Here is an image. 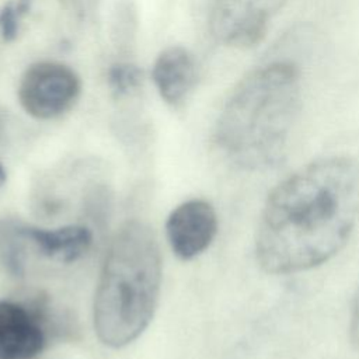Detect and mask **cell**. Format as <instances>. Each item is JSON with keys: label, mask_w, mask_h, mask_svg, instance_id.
Segmentation results:
<instances>
[{"label": "cell", "mask_w": 359, "mask_h": 359, "mask_svg": "<svg viewBox=\"0 0 359 359\" xmlns=\"http://www.w3.org/2000/svg\"><path fill=\"white\" fill-rule=\"evenodd\" d=\"M358 220L359 161L313 160L268 195L257 227V262L272 275L316 268L344 248Z\"/></svg>", "instance_id": "6da1fadb"}, {"label": "cell", "mask_w": 359, "mask_h": 359, "mask_svg": "<svg viewBox=\"0 0 359 359\" xmlns=\"http://www.w3.org/2000/svg\"><path fill=\"white\" fill-rule=\"evenodd\" d=\"M302 104L299 67L273 60L250 72L226 101L215 129L223 154L259 171L276 165L287 147Z\"/></svg>", "instance_id": "7a4b0ae2"}, {"label": "cell", "mask_w": 359, "mask_h": 359, "mask_svg": "<svg viewBox=\"0 0 359 359\" xmlns=\"http://www.w3.org/2000/svg\"><path fill=\"white\" fill-rule=\"evenodd\" d=\"M163 261L153 229L128 220L112 237L93 303L98 339L109 348L133 342L150 324L161 287Z\"/></svg>", "instance_id": "3957f363"}, {"label": "cell", "mask_w": 359, "mask_h": 359, "mask_svg": "<svg viewBox=\"0 0 359 359\" xmlns=\"http://www.w3.org/2000/svg\"><path fill=\"white\" fill-rule=\"evenodd\" d=\"M81 81L67 65L56 60H41L29 65L17 88L22 109L41 121L55 119L67 112L79 100Z\"/></svg>", "instance_id": "277c9868"}, {"label": "cell", "mask_w": 359, "mask_h": 359, "mask_svg": "<svg viewBox=\"0 0 359 359\" xmlns=\"http://www.w3.org/2000/svg\"><path fill=\"white\" fill-rule=\"evenodd\" d=\"M286 0H216L210 25L226 45L252 46L262 39L272 17Z\"/></svg>", "instance_id": "5b68a950"}, {"label": "cell", "mask_w": 359, "mask_h": 359, "mask_svg": "<svg viewBox=\"0 0 359 359\" xmlns=\"http://www.w3.org/2000/svg\"><path fill=\"white\" fill-rule=\"evenodd\" d=\"M217 233V216L210 202L189 199L168 215L165 236L172 252L184 261L202 254Z\"/></svg>", "instance_id": "8992f818"}, {"label": "cell", "mask_w": 359, "mask_h": 359, "mask_svg": "<svg viewBox=\"0 0 359 359\" xmlns=\"http://www.w3.org/2000/svg\"><path fill=\"white\" fill-rule=\"evenodd\" d=\"M45 346V334L21 304L0 300V359H35Z\"/></svg>", "instance_id": "52a82bcc"}, {"label": "cell", "mask_w": 359, "mask_h": 359, "mask_svg": "<svg viewBox=\"0 0 359 359\" xmlns=\"http://www.w3.org/2000/svg\"><path fill=\"white\" fill-rule=\"evenodd\" d=\"M154 87L171 107L182 104L196 81V65L189 50L180 45L164 48L151 67Z\"/></svg>", "instance_id": "ba28073f"}, {"label": "cell", "mask_w": 359, "mask_h": 359, "mask_svg": "<svg viewBox=\"0 0 359 359\" xmlns=\"http://www.w3.org/2000/svg\"><path fill=\"white\" fill-rule=\"evenodd\" d=\"M15 231L31 243L38 252L56 262L69 264L83 257L91 245V231L84 226L70 224L57 229H41L27 224H14Z\"/></svg>", "instance_id": "9c48e42d"}, {"label": "cell", "mask_w": 359, "mask_h": 359, "mask_svg": "<svg viewBox=\"0 0 359 359\" xmlns=\"http://www.w3.org/2000/svg\"><path fill=\"white\" fill-rule=\"evenodd\" d=\"M107 83L111 93L116 98H121L139 88L142 83V72L133 63L116 62L108 69Z\"/></svg>", "instance_id": "30bf717a"}, {"label": "cell", "mask_w": 359, "mask_h": 359, "mask_svg": "<svg viewBox=\"0 0 359 359\" xmlns=\"http://www.w3.org/2000/svg\"><path fill=\"white\" fill-rule=\"evenodd\" d=\"M32 0H8L0 8V36L6 42L17 38L22 18L29 11Z\"/></svg>", "instance_id": "8fae6325"}, {"label": "cell", "mask_w": 359, "mask_h": 359, "mask_svg": "<svg viewBox=\"0 0 359 359\" xmlns=\"http://www.w3.org/2000/svg\"><path fill=\"white\" fill-rule=\"evenodd\" d=\"M349 337L353 348L359 353V286L353 294L349 313Z\"/></svg>", "instance_id": "7c38bea8"}, {"label": "cell", "mask_w": 359, "mask_h": 359, "mask_svg": "<svg viewBox=\"0 0 359 359\" xmlns=\"http://www.w3.org/2000/svg\"><path fill=\"white\" fill-rule=\"evenodd\" d=\"M6 170H4V167H3V164L0 163V188L3 187V184L6 182Z\"/></svg>", "instance_id": "4fadbf2b"}]
</instances>
